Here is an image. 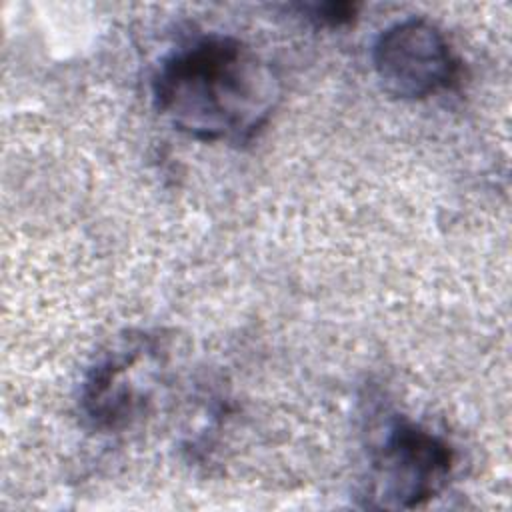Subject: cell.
I'll return each instance as SVG.
<instances>
[{"instance_id": "6da1fadb", "label": "cell", "mask_w": 512, "mask_h": 512, "mask_svg": "<svg viewBox=\"0 0 512 512\" xmlns=\"http://www.w3.org/2000/svg\"><path fill=\"white\" fill-rule=\"evenodd\" d=\"M156 110L202 142H246L272 116L280 82L234 36L208 34L170 52L152 76Z\"/></svg>"}, {"instance_id": "7a4b0ae2", "label": "cell", "mask_w": 512, "mask_h": 512, "mask_svg": "<svg viewBox=\"0 0 512 512\" xmlns=\"http://www.w3.org/2000/svg\"><path fill=\"white\" fill-rule=\"evenodd\" d=\"M454 466L450 444L424 426L394 416L374 446L366 506L412 510L438 496Z\"/></svg>"}, {"instance_id": "3957f363", "label": "cell", "mask_w": 512, "mask_h": 512, "mask_svg": "<svg viewBox=\"0 0 512 512\" xmlns=\"http://www.w3.org/2000/svg\"><path fill=\"white\" fill-rule=\"evenodd\" d=\"M372 66L382 88L402 100L450 90L460 78V60L448 38L424 18L384 28L372 46Z\"/></svg>"}, {"instance_id": "277c9868", "label": "cell", "mask_w": 512, "mask_h": 512, "mask_svg": "<svg viewBox=\"0 0 512 512\" xmlns=\"http://www.w3.org/2000/svg\"><path fill=\"white\" fill-rule=\"evenodd\" d=\"M354 16V6L352 4H324V6H314V18L320 22H326L330 26H338L344 22H350Z\"/></svg>"}]
</instances>
